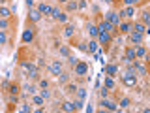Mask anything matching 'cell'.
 I'll return each mask as SVG.
<instances>
[{"instance_id":"7402d4cb","label":"cell","mask_w":150,"mask_h":113,"mask_svg":"<svg viewBox=\"0 0 150 113\" xmlns=\"http://www.w3.org/2000/svg\"><path fill=\"white\" fill-rule=\"evenodd\" d=\"M86 30H88V34H90L92 38H98V32L100 30H98L96 25H86Z\"/></svg>"},{"instance_id":"4316f807","label":"cell","mask_w":150,"mask_h":113,"mask_svg":"<svg viewBox=\"0 0 150 113\" xmlns=\"http://www.w3.org/2000/svg\"><path fill=\"white\" fill-rule=\"evenodd\" d=\"M73 32H75V26H73V25H68V26L64 28V36H66V38H71Z\"/></svg>"},{"instance_id":"6da1fadb","label":"cell","mask_w":150,"mask_h":113,"mask_svg":"<svg viewBox=\"0 0 150 113\" xmlns=\"http://www.w3.org/2000/svg\"><path fill=\"white\" fill-rule=\"evenodd\" d=\"M21 68L25 70V72L28 74V77H32V79H38V68L32 62H26V60H21Z\"/></svg>"},{"instance_id":"f546056e","label":"cell","mask_w":150,"mask_h":113,"mask_svg":"<svg viewBox=\"0 0 150 113\" xmlns=\"http://www.w3.org/2000/svg\"><path fill=\"white\" fill-rule=\"evenodd\" d=\"M68 9H69V11H75V9H77V0H73V2H68Z\"/></svg>"},{"instance_id":"3957f363","label":"cell","mask_w":150,"mask_h":113,"mask_svg":"<svg viewBox=\"0 0 150 113\" xmlns=\"http://www.w3.org/2000/svg\"><path fill=\"white\" fill-rule=\"evenodd\" d=\"M98 30H100V32H115V25H111V23L105 21V19H100V23H98Z\"/></svg>"},{"instance_id":"d4e9b609","label":"cell","mask_w":150,"mask_h":113,"mask_svg":"<svg viewBox=\"0 0 150 113\" xmlns=\"http://www.w3.org/2000/svg\"><path fill=\"white\" fill-rule=\"evenodd\" d=\"M135 56H137V59H144V56H146V49H144L143 45L137 47V49H135Z\"/></svg>"},{"instance_id":"60d3db41","label":"cell","mask_w":150,"mask_h":113,"mask_svg":"<svg viewBox=\"0 0 150 113\" xmlns=\"http://www.w3.org/2000/svg\"><path fill=\"white\" fill-rule=\"evenodd\" d=\"M124 4H128V6H135V4L139 2V0H122Z\"/></svg>"},{"instance_id":"f35d334b","label":"cell","mask_w":150,"mask_h":113,"mask_svg":"<svg viewBox=\"0 0 150 113\" xmlns=\"http://www.w3.org/2000/svg\"><path fill=\"white\" fill-rule=\"evenodd\" d=\"M68 60H69V64H71V66L77 64V59H75V56H71V55H68Z\"/></svg>"},{"instance_id":"d6986e66","label":"cell","mask_w":150,"mask_h":113,"mask_svg":"<svg viewBox=\"0 0 150 113\" xmlns=\"http://www.w3.org/2000/svg\"><path fill=\"white\" fill-rule=\"evenodd\" d=\"M60 109H62V111H77V109H75V104H73V102H64L62 106H60Z\"/></svg>"},{"instance_id":"277c9868","label":"cell","mask_w":150,"mask_h":113,"mask_svg":"<svg viewBox=\"0 0 150 113\" xmlns=\"http://www.w3.org/2000/svg\"><path fill=\"white\" fill-rule=\"evenodd\" d=\"M73 68H75V75H84L88 72V64L83 62V60H77V64H75Z\"/></svg>"},{"instance_id":"f6af8a7d","label":"cell","mask_w":150,"mask_h":113,"mask_svg":"<svg viewBox=\"0 0 150 113\" xmlns=\"http://www.w3.org/2000/svg\"><path fill=\"white\" fill-rule=\"evenodd\" d=\"M79 49H81V51H86V44H79Z\"/></svg>"},{"instance_id":"7a4b0ae2","label":"cell","mask_w":150,"mask_h":113,"mask_svg":"<svg viewBox=\"0 0 150 113\" xmlns=\"http://www.w3.org/2000/svg\"><path fill=\"white\" fill-rule=\"evenodd\" d=\"M120 79L126 87H135V85H137V75L131 74V72H126L124 75H120Z\"/></svg>"},{"instance_id":"5bb4252c","label":"cell","mask_w":150,"mask_h":113,"mask_svg":"<svg viewBox=\"0 0 150 113\" xmlns=\"http://www.w3.org/2000/svg\"><path fill=\"white\" fill-rule=\"evenodd\" d=\"M103 72H105L107 75H116L118 74V66H115V64H105V68H103Z\"/></svg>"},{"instance_id":"d6a6232c","label":"cell","mask_w":150,"mask_h":113,"mask_svg":"<svg viewBox=\"0 0 150 113\" xmlns=\"http://www.w3.org/2000/svg\"><path fill=\"white\" fill-rule=\"evenodd\" d=\"M141 17H143V23H148L150 21V13L148 11H143V13H141Z\"/></svg>"},{"instance_id":"c3c4849f","label":"cell","mask_w":150,"mask_h":113,"mask_svg":"<svg viewBox=\"0 0 150 113\" xmlns=\"http://www.w3.org/2000/svg\"><path fill=\"white\" fill-rule=\"evenodd\" d=\"M105 2H111V0H105Z\"/></svg>"},{"instance_id":"52a82bcc","label":"cell","mask_w":150,"mask_h":113,"mask_svg":"<svg viewBox=\"0 0 150 113\" xmlns=\"http://www.w3.org/2000/svg\"><path fill=\"white\" fill-rule=\"evenodd\" d=\"M135 59H137V56H135V49H133V47H128V49H126V55H124V59H122V60L128 64V62H131V60H135Z\"/></svg>"},{"instance_id":"ffe728a7","label":"cell","mask_w":150,"mask_h":113,"mask_svg":"<svg viewBox=\"0 0 150 113\" xmlns=\"http://www.w3.org/2000/svg\"><path fill=\"white\" fill-rule=\"evenodd\" d=\"M98 45H100V44H98V41L94 40V41H90V44H86V51H88L90 55H94V53L98 51Z\"/></svg>"},{"instance_id":"2e32d148","label":"cell","mask_w":150,"mask_h":113,"mask_svg":"<svg viewBox=\"0 0 150 113\" xmlns=\"http://www.w3.org/2000/svg\"><path fill=\"white\" fill-rule=\"evenodd\" d=\"M120 15H122V17H128V19H131V17L135 15V8H133V6H128L126 9H122V11H120Z\"/></svg>"},{"instance_id":"83f0119b","label":"cell","mask_w":150,"mask_h":113,"mask_svg":"<svg viewBox=\"0 0 150 113\" xmlns=\"http://www.w3.org/2000/svg\"><path fill=\"white\" fill-rule=\"evenodd\" d=\"M56 77H58V81L60 83H68V79H69V75L66 74V72H60L58 75H56Z\"/></svg>"},{"instance_id":"bcb514c9","label":"cell","mask_w":150,"mask_h":113,"mask_svg":"<svg viewBox=\"0 0 150 113\" xmlns=\"http://www.w3.org/2000/svg\"><path fill=\"white\" fill-rule=\"evenodd\" d=\"M26 6H28V8H32V6H34V0H26Z\"/></svg>"},{"instance_id":"ee69618b","label":"cell","mask_w":150,"mask_h":113,"mask_svg":"<svg viewBox=\"0 0 150 113\" xmlns=\"http://www.w3.org/2000/svg\"><path fill=\"white\" fill-rule=\"evenodd\" d=\"M100 92H101V98H105V96H107V94H109V89H105V87H103V89H101V91H100Z\"/></svg>"},{"instance_id":"e575fe53","label":"cell","mask_w":150,"mask_h":113,"mask_svg":"<svg viewBox=\"0 0 150 113\" xmlns=\"http://www.w3.org/2000/svg\"><path fill=\"white\" fill-rule=\"evenodd\" d=\"M34 104H38V106L43 104V96H41V94H40V96H36V94H34Z\"/></svg>"},{"instance_id":"74e56055","label":"cell","mask_w":150,"mask_h":113,"mask_svg":"<svg viewBox=\"0 0 150 113\" xmlns=\"http://www.w3.org/2000/svg\"><path fill=\"white\" fill-rule=\"evenodd\" d=\"M73 104H75V109H81V107H83V100H79V98H77Z\"/></svg>"},{"instance_id":"4dcf8cb0","label":"cell","mask_w":150,"mask_h":113,"mask_svg":"<svg viewBox=\"0 0 150 113\" xmlns=\"http://www.w3.org/2000/svg\"><path fill=\"white\" fill-rule=\"evenodd\" d=\"M6 40H8L6 32H4V30H0V45H4V44H6Z\"/></svg>"},{"instance_id":"4fadbf2b","label":"cell","mask_w":150,"mask_h":113,"mask_svg":"<svg viewBox=\"0 0 150 113\" xmlns=\"http://www.w3.org/2000/svg\"><path fill=\"white\" fill-rule=\"evenodd\" d=\"M49 70H51L54 75H58L60 72H62V64H60V60H53V62H51V66H49Z\"/></svg>"},{"instance_id":"9c48e42d","label":"cell","mask_w":150,"mask_h":113,"mask_svg":"<svg viewBox=\"0 0 150 113\" xmlns=\"http://www.w3.org/2000/svg\"><path fill=\"white\" fill-rule=\"evenodd\" d=\"M143 38H144L143 32H133V30H131V34H129V41H131V44H141V41H143Z\"/></svg>"},{"instance_id":"8d00e7d4","label":"cell","mask_w":150,"mask_h":113,"mask_svg":"<svg viewBox=\"0 0 150 113\" xmlns=\"http://www.w3.org/2000/svg\"><path fill=\"white\" fill-rule=\"evenodd\" d=\"M66 91H68V92H71V94H75L77 87H75V85H68V87H66Z\"/></svg>"},{"instance_id":"d590c367","label":"cell","mask_w":150,"mask_h":113,"mask_svg":"<svg viewBox=\"0 0 150 113\" xmlns=\"http://www.w3.org/2000/svg\"><path fill=\"white\" fill-rule=\"evenodd\" d=\"M60 55H62V56H68L69 55V49H68V47H60Z\"/></svg>"},{"instance_id":"ba28073f","label":"cell","mask_w":150,"mask_h":113,"mask_svg":"<svg viewBox=\"0 0 150 113\" xmlns=\"http://www.w3.org/2000/svg\"><path fill=\"white\" fill-rule=\"evenodd\" d=\"M111 41V32H98V44H109Z\"/></svg>"},{"instance_id":"44dd1931","label":"cell","mask_w":150,"mask_h":113,"mask_svg":"<svg viewBox=\"0 0 150 113\" xmlns=\"http://www.w3.org/2000/svg\"><path fill=\"white\" fill-rule=\"evenodd\" d=\"M103 87H105V89H109V91H111V89H115V79H112L111 75H107V77H105V81H103Z\"/></svg>"},{"instance_id":"7c38bea8","label":"cell","mask_w":150,"mask_h":113,"mask_svg":"<svg viewBox=\"0 0 150 113\" xmlns=\"http://www.w3.org/2000/svg\"><path fill=\"white\" fill-rule=\"evenodd\" d=\"M41 19V13L38 11V9H32L30 8V11H28V21H32V23H38Z\"/></svg>"},{"instance_id":"ac0fdd59","label":"cell","mask_w":150,"mask_h":113,"mask_svg":"<svg viewBox=\"0 0 150 113\" xmlns=\"http://www.w3.org/2000/svg\"><path fill=\"white\" fill-rule=\"evenodd\" d=\"M8 92H9V94H17V96H19V92H21V87H19L17 83H9V85H8Z\"/></svg>"},{"instance_id":"8992f818","label":"cell","mask_w":150,"mask_h":113,"mask_svg":"<svg viewBox=\"0 0 150 113\" xmlns=\"http://www.w3.org/2000/svg\"><path fill=\"white\" fill-rule=\"evenodd\" d=\"M105 21H109L111 23V25H118V23H120V15H118V13H115V11H107L105 13Z\"/></svg>"},{"instance_id":"b9f144b4","label":"cell","mask_w":150,"mask_h":113,"mask_svg":"<svg viewBox=\"0 0 150 113\" xmlns=\"http://www.w3.org/2000/svg\"><path fill=\"white\" fill-rule=\"evenodd\" d=\"M21 111L28 113V111H30V106H28V104H23V106H21Z\"/></svg>"},{"instance_id":"ab89813d","label":"cell","mask_w":150,"mask_h":113,"mask_svg":"<svg viewBox=\"0 0 150 113\" xmlns=\"http://www.w3.org/2000/svg\"><path fill=\"white\" fill-rule=\"evenodd\" d=\"M40 87L41 89H47V87H49V81H47V79H41V81H40Z\"/></svg>"},{"instance_id":"681fc988","label":"cell","mask_w":150,"mask_h":113,"mask_svg":"<svg viewBox=\"0 0 150 113\" xmlns=\"http://www.w3.org/2000/svg\"><path fill=\"white\" fill-rule=\"evenodd\" d=\"M0 89H2V83H0Z\"/></svg>"},{"instance_id":"9a60e30c","label":"cell","mask_w":150,"mask_h":113,"mask_svg":"<svg viewBox=\"0 0 150 113\" xmlns=\"http://www.w3.org/2000/svg\"><path fill=\"white\" fill-rule=\"evenodd\" d=\"M21 40H23V44H30V41L34 40V30H25L23 36H21Z\"/></svg>"},{"instance_id":"e0dca14e","label":"cell","mask_w":150,"mask_h":113,"mask_svg":"<svg viewBox=\"0 0 150 113\" xmlns=\"http://www.w3.org/2000/svg\"><path fill=\"white\" fill-rule=\"evenodd\" d=\"M118 28L120 34H128V32H131V23H118Z\"/></svg>"},{"instance_id":"484cf974","label":"cell","mask_w":150,"mask_h":113,"mask_svg":"<svg viewBox=\"0 0 150 113\" xmlns=\"http://www.w3.org/2000/svg\"><path fill=\"white\" fill-rule=\"evenodd\" d=\"M23 92H25V94H34L36 92V87H34V85H23Z\"/></svg>"},{"instance_id":"5b68a950","label":"cell","mask_w":150,"mask_h":113,"mask_svg":"<svg viewBox=\"0 0 150 113\" xmlns=\"http://www.w3.org/2000/svg\"><path fill=\"white\" fill-rule=\"evenodd\" d=\"M51 15H53V19H56V21H60V23H66V21H68V15H66L64 11H60L58 8H53Z\"/></svg>"},{"instance_id":"603a6c76","label":"cell","mask_w":150,"mask_h":113,"mask_svg":"<svg viewBox=\"0 0 150 113\" xmlns=\"http://www.w3.org/2000/svg\"><path fill=\"white\" fill-rule=\"evenodd\" d=\"M131 30H133V32H143V34H144L146 28H144V23H135V25L131 26Z\"/></svg>"},{"instance_id":"836d02e7","label":"cell","mask_w":150,"mask_h":113,"mask_svg":"<svg viewBox=\"0 0 150 113\" xmlns=\"http://www.w3.org/2000/svg\"><path fill=\"white\" fill-rule=\"evenodd\" d=\"M129 106V98H122L120 100V107H128Z\"/></svg>"},{"instance_id":"f1b7e54d","label":"cell","mask_w":150,"mask_h":113,"mask_svg":"<svg viewBox=\"0 0 150 113\" xmlns=\"http://www.w3.org/2000/svg\"><path fill=\"white\" fill-rule=\"evenodd\" d=\"M75 94H77L79 100H84V98H86V91H84V89H77V91H75Z\"/></svg>"},{"instance_id":"30bf717a","label":"cell","mask_w":150,"mask_h":113,"mask_svg":"<svg viewBox=\"0 0 150 113\" xmlns=\"http://www.w3.org/2000/svg\"><path fill=\"white\" fill-rule=\"evenodd\" d=\"M100 106H103L105 109H109V111H116V109H118V106H116L115 102H109V100H105V98H101Z\"/></svg>"},{"instance_id":"1f68e13d","label":"cell","mask_w":150,"mask_h":113,"mask_svg":"<svg viewBox=\"0 0 150 113\" xmlns=\"http://www.w3.org/2000/svg\"><path fill=\"white\" fill-rule=\"evenodd\" d=\"M8 26H9L8 19H0V30H4V28H8Z\"/></svg>"},{"instance_id":"8fae6325","label":"cell","mask_w":150,"mask_h":113,"mask_svg":"<svg viewBox=\"0 0 150 113\" xmlns=\"http://www.w3.org/2000/svg\"><path fill=\"white\" fill-rule=\"evenodd\" d=\"M38 11L41 13V15H51V11H53V6H49V4H40L38 6Z\"/></svg>"},{"instance_id":"7dc6e473","label":"cell","mask_w":150,"mask_h":113,"mask_svg":"<svg viewBox=\"0 0 150 113\" xmlns=\"http://www.w3.org/2000/svg\"><path fill=\"white\" fill-rule=\"evenodd\" d=\"M60 2H62V4H64V2H68V0H60Z\"/></svg>"},{"instance_id":"7bdbcfd3","label":"cell","mask_w":150,"mask_h":113,"mask_svg":"<svg viewBox=\"0 0 150 113\" xmlns=\"http://www.w3.org/2000/svg\"><path fill=\"white\" fill-rule=\"evenodd\" d=\"M41 96H43V100H45V98H49V96H51V92L47 91V89H43V91H41Z\"/></svg>"},{"instance_id":"cb8c5ba5","label":"cell","mask_w":150,"mask_h":113,"mask_svg":"<svg viewBox=\"0 0 150 113\" xmlns=\"http://www.w3.org/2000/svg\"><path fill=\"white\" fill-rule=\"evenodd\" d=\"M9 15H11L9 8H6V6H0V19H8Z\"/></svg>"}]
</instances>
